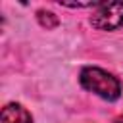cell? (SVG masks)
Wrapping results in <instances>:
<instances>
[{
  "label": "cell",
  "mask_w": 123,
  "mask_h": 123,
  "mask_svg": "<svg viewBox=\"0 0 123 123\" xmlns=\"http://www.w3.org/2000/svg\"><path fill=\"white\" fill-rule=\"evenodd\" d=\"M81 86L88 92H94L96 96L113 102L121 96V83L111 73L100 69V67H83L79 75Z\"/></svg>",
  "instance_id": "6da1fadb"
},
{
  "label": "cell",
  "mask_w": 123,
  "mask_h": 123,
  "mask_svg": "<svg viewBox=\"0 0 123 123\" xmlns=\"http://www.w3.org/2000/svg\"><path fill=\"white\" fill-rule=\"evenodd\" d=\"M92 27L98 31H115L123 25V2L100 4L90 17Z\"/></svg>",
  "instance_id": "7a4b0ae2"
},
{
  "label": "cell",
  "mask_w": 123,
  "mask_h": 123,
  "mask_svg": "<svg viewBox=\"0 0 123 123\" xmlns=\"http://www.w3.org/2000/svg\"><path fill=\"white\" fill-rule=\"evenodd\" d=\"M0 123H33V115L21 104H6L0 111Z\"/></svg>",
  "instance_id": "3957f363"
},
{
  "label": "cell",
  "mask_w": 123,
  "mask_h": 123,
  "mask_svg": "<svg viewBox=\"0 0 123 123\" xmlns=\"http://www.w3.org/2000/svg\"><path fill=\"white\" fill-rule=\"evenodd\" d=\"M37 17H38L40 25H42V27H46V29H52V27H56V25H58V17H56L52 12L38 10V12H37Z\"/></svg>",
  "instance_id": "277c9868"
},
{
  "label": "cell",
  "mask_w": 123,
  "mask_h": 123,
  "mask_svg": "<svg viewBox=\"0 0 123 123\" xmlns=\"http://www.w3.org/2000/svg\"><path fill=\"white\" fill-rule=\"evenodd\" d=\"M115 123H123V115H119V117L115 119Z\"/></svg>",
  "instance_id": "5b68a950"
}]
</instances>
